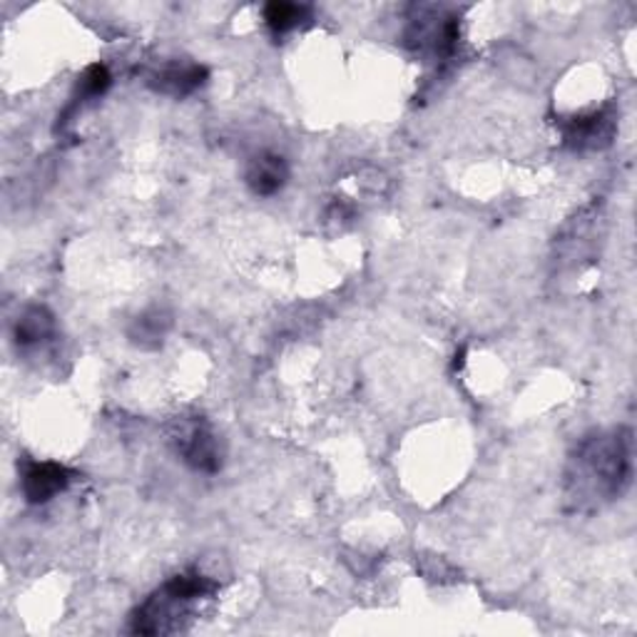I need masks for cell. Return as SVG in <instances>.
Segmentation results:
<instances>
[{"label": "cell", "instance_id": "obj_1", "mask_svg": "<svg viewBox=\"0 0 637 637\" xmlns=\"http://www.w3.org/2000/svg\"><path fill=\"white\" fill-rule=\"evenodd\" d=\"M633 481V433L627 429L595 431L578 443L570 458L568 488L576 503H607Z\"/></svg>", "mask_w": 637, "mask_h": 637}, {"label": "cell", "instance_id": "obj_2", "mask_svg": "<svg viewBox=\"0 0 637 637\" xmlns=\"http://www.w3.org/2000/svg\"><path fill=\"white\" fill-rule=\"evenodd\" d=\"M217 583L200 570H184L170 578L160 590L145 600L133 613V633L137 635H162L182 627L192 603L207 600L217 593Z\"/></svg>", "mask_w": 637, "mask_h": 637}, {"label": "cell", "instance_id": "obj_3", "mask_svg": "<svg viewBox=\"0 0 637 637\" xmlns=\"http://www.w3.org/2000/svg\"><path fill=\"white\" fill-rule=\"evenodd\" d=\"M174 443H178V454L192 470H200V474H217L219 470V443L215 431L205 421L184 423L174 436Z\"/></svg>", "mask_w": 637, "mask_h": 637}, {"label": "cell", "instance_id": "obj_4", "mask_svg": "<svg viewBox=\"0 0 637 637\" xmlns=\"http://www.w3.org/2000/svg\"><path fill=\"white\" fill-rule=\"evenodd\" d=\"M562 135L572 150H600L613 140L615 115L611 110H598V113L572 117L562 125Z\"/></svg>", "mask_w": 637, "mask_h": 637}, {"label": "cell", "instance_id": "obj_5", "mask_svg": "<svg viewBox=\"0 0 637 637\" xmlns=\"http://www.w3.org/2000/svg\"><path fill=\"white\" fill-rule=\"evenodd\" d=\"M72 481V470L60 464H31L23 470V496L31 503H48L50 498L66 491Z\"/></svg>", "mask_w": 637, "mask_h": 637}, {"label": "cell", "instance_id": "obj_6", "mask_svg": "<svg viewBox=\"0 0 637 637\" xmlns=\"http://www.w3.org/2000/svg\"><path fill=\"white\" fill-rule=\"evenodd\" d=\"M244 180L247 187L252 190L257 197H272L284 187L286 180H289V168H286V160L282 155L262 152L249 162Z\"/></svg>", "mask_w": 637, "mask_h": 637}, {"label": "cell", "instance_id": "obj_7", "mask_svg": "<svg viewBox=\"0 0 637 637\" xmlns=\"http://www.w3.org/2000/svg\"><path fill=\"white\" fill-rule=\"evenodd\" d=\"M207 78V70L202 66H164L162 70H157L150 76V86L160 92H168V95L182 98L195 92L202 82Z\"/></svg>", "mask_w": 637, "mask_h": 637}, {"label": "cell", "instance_id": "obj_8", "mask_svg": "<svg viewBox=\"0 0 637 637\" xmlns=\"http://www.w3.org/2000/svg\"><path fill=\"white\" fill-rule=\"evenodd\" d=\"M55 334V317L45 307H27L15 321L18 346H38Z\"/></svg>", "mask_w": 637, "mask_h": 637}, {"label": "cell", "instance_id": "obj_9", "mask_svg": "<svg viewBox=\"0 0 637 637\" xmlns=\"http://www.w3.org/2000/svg\"><path fill=\"white\" fill-rule=\"evenodd\" d=\"M170 329V317L160 309H150L140 314V317L135 319V325L130 329V339L135 344H140L145 349L162 344L164 334H168Z\"/></svg>", "mask_w": 637, "mask_h": 637}, {"label": "cell", "instance_id": "obj_10", "mask_svg": "<svg viewBox=\"0 0 637 637\" xmlns=\"http://www.w3.org/2000/svg\"><path fill=\"white\" fill-rule=\"evenodd\" d=\"M304 15H307V8L297 3H270L264 8V21L276 35L294 31L304 21Z\"/></svg>", "mask_w": 637, "mask_h": 637}, {"label": "cell", "instance_id": "obj_11", "mask_svg": "<svg viewBox=\"0 0 637 637\" xmlns=\"http://www.w3.org/2000/svg\"><path fill=\"white\" fill-rule=\"evenodd\" d=\"M110 82H113V78H110V72L105 66H90L86 70V76L80 78V95L88 98V100L100 98L110 88Z\"/></svg>", "mask_w": 637, "mask_h": 637}]
</instances>
